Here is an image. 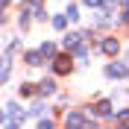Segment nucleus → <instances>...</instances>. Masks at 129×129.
<instances>
[{
  "label": "nucleus",
  "mask_w": 129,
  "mask_h": 129,
  "mask_svg": "<svg viewBox=\"0 0 129 129\" xmlns=\"http://www.w3.org/2000/svg\"><path fill=\"white\" fill-rule=\"evenodd\" d=\"M94 112H97V114H109V112H112V106L103 100V103H97V109H94Z\"/></svg>",
  "instance_id": "nucleus-12"
},
{
  "label": "nucleus",
  "mask_w": 129,
  "mask_h": 129,
  "mask_svg": "<svg viewBox=\"0 0 129 129\" xmlns=\"http://www.w3.org/2000/svg\"><path fill=\"white\" fill-rule=\"evenodd\" d=\"M79 41H82V35H64V50H76Z\"/></svg>",
  "instance_id": "nucleus-6"
},
{
  "label": "nucleus",
  "mask_w": 129,
  "mask_h": 129,
  "mask_svg": "<svg viewBox=\"0 0 129 129\" xmlns=\"http://www.w3.org/2000/svg\"><path fill=\"white\" fill-rule=\"evenodd\" d=\"M73 53H76V56H79V59H85V56H88V44H82V41H79V44H76V50H73Z\"/></svg>",
  "instance_id": "nucleus-11"
},
{
  "label": "nucleus",
  "mask_w": 129,
  "mask_h": 129,
  "mask_svg": "<svg viewBox=\"0 0 129 129\" xmlns=\"http://www.w3.org/2000/svg\"><path fill=\"white\" fill-rule=\"evenodd\" d=\"M106 73H109V76H126L129 68H126V64H109V68H106Z\"/></svg>",
  "instance_id": "nucleus-3"
},
{
  "label": "nucleus",
  "mask_w": 129,
  "mask_h": 129,
  "mask_svg": "<svg viewBox=\"0 0 129 129\" xmlns=\"http://www.w3.org/2000/svg\"><path fill=\"white\" fill-rule=\"evenodd\" d=\"M26 12H29V15L44 18V15H41V0H26Z\"/></svg>",
  "instance_id": "nucleus-5"
},
{
  "label": "nucleus",
  "mask_w": 129,
  "mask_h": 129,
  "mask_svg": "<svg viewBox=\"0 0 129 129\" xmlns=\"http://www.w3.org/2000/svg\"><path fill=\"white\" fill-rule=\"evenodd\" d=\"M21 94H24V97H29V94H35V88H32V85H24V88H21Z\"/></svg>",
  "instance_id": "nucleus-14"
},
{
  "label": "nucleus",
  "mask_w": 129,
  "mask_h": 129,
  "mask_svg": "<svg viewBox=\"0 0 129 129\" xmlns=\"http://www.w3.org/2000/svg\"><path fill=\"white\" fill-rule=\"evenodd\" d=\"M38 91H41V94H53V91H56V82H53V79H44L38 85Z\"/></svg>",
  "instance_id": "nucleus-8"
},
{
  "label": "nucleus",
  "mask_w": 129,
  "mask_h": 129,
  "mask_svg": "<svg viewBox=\"0 0 129 129\" xmlns=\"http://www.w3.org/2000/svg\"><path fill=\"white\" fill-rule=\"evenodd\" d=\"M41 56H44L41 50H38V53H26V62H29L32 68H35V64H41Z\"/></svg>",
  "instance_id": "nucleus-9"
},
{
  "label": "nucleus",
  "mask_w": 129,
  "mask_h": 129,
  "mask_svg": "<svg viewBox=\"0 0 129 129\" xmlns=\"http://www.w3.org/2000/svg\"><path fill=\"white\" fill-rule=\"evenodd\" d=\"M41 53H44V56H56V47H53L50 41H44V44H41Z\"/></svg>",
  "instance_id": "nucleus-10"
},
{
  "label": "nucleus",
  "mask_w": 129,
  "mask_h": 129,
  "mask_svg": "<svg viewBox=\"0 0 129 129\" xmlns=\"http://www.w3.org/2000/svg\"><path fill=\"white\" fill-rule=\"evenodd\" d=\"M117 117H120V120H123V123H126V120H129V109H123V112H120V114H117Z\"/></svg>",
  "instance_id": "nucleus-15"
},
{
  "label": "nucleus",
  "mask_w": 129,
  "mask_h": 129,
  "mask_svg": "<svg viewBox=\"0 0 129 129\" xmlns=\"http://www.w3.org/2000/svg\"><path fill=\"white\" fill-rule=\"evenodd\" d=\"M85 3H88V6H100V0H85Z\"/></svg>",
  "instance_id": "nucleus-16"
},
{
  "label": "nucleus",
  "mask_w": 129,
  "mask_h": 129,
  "mask_svg": "<svg viewBox=\"0 0 129 129\" xmlns=\"http://www.w3.org/2000/svg\"><path fill=\"white\" fill-rule=\"evenodd\" d=\"M38 126H41V129H50V126H53V120H47V117H41V120H38Z\"/></svg>",
  "instance_id": "nucleus-13"
},
{
  "label": "nucleus",
  "mask_w": 129,
  "mask_h": 129,
  "mask_svg": "<svg viewBox=\"0 0 129 129\" xmlns=\"http://www.w3.org/2000/svg\"><path fill=\"white\" fill-rule=\"evenodd\" d=\"M68 21H71V15H68V12H64V15H56V18H53V26H56V29H64V26H68Z\"/></svg>",
  "instance_id": "nucleus-7"
},
{
  "label": "nucleus",
  "mask_w": 129,
  "mask_h": 129,
  "mask_svg": "<svg viewBox=\"0 0 129 129\" xmlns=\"http://www.w3.org/2000/svg\"><path fill=\"white\" fill-rule=\"evenodd\" d=\"M53 68H56V73H68L71 71V56H59Z\"/></svg>",
  "instance_id": "nucleus-2"
},
{
  "label": "nucleus",
  "mask_w": 129,
  "mask_h": 129,
  "mask_svg": "<svg viewBox=\"0 0 129 129\" xmlns=\"http://www.w3.org/2000/svg\"><path fill=\"white\" fill-rule=\"evenodd\" d=\"M64 123H68V126H88L91 120H85V117H82L79 112H71L68 117H64Z\"/></svg>",
  "instance_id": "nucleus-1"
},
{
  "label": "nucleus",
  "mask_w": 129,
  "mask_h": 129,
  "mask_svg": "<svg viewBox=\"0 0 129 129\" xmlns=\"http://www.w3.org/2000/svg\"><path fill=\"white\" fill-rule=\"evenodd\" d=\"M103 50L109 53V56H114V53L120 50V44H117V38H106V41H103Z\"/></svg>",
  "instance_id": "nucleus-4"
}]
</instances>
